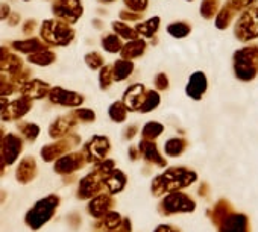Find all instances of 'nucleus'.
<instances>
[{"mask_svg": "<svg viewBox=\"0 0 258 232\" xmlns=\"http://www.w3.org/2000/svg\"><path fill=\"white\" fill-rule=\"evenodd\" d=\"M234 73L240 81H252L258 73V46L252 44L234 55Z\"/></svg>", "mask_w": 258, "mask_h": 232, "instance_id": "obj_1", "label": "nucleus"}, {"mask_svg": "<svg viewBox=\"0 0 258 232\" xmlns=\"http://www.w3.org/2000/svg\"><path fill=\"white\" fill-rule=\"evenodd\" d=\"M75 38V32L69 23L58 19L46 20L41 26V40L47 46H69Z\"/></svg>", "mask_w": 258, "mask_h": 232, "instance_id": "obj_2", "label": "nucleus"}, {"mask_svg": "<svg viewBox=\"0 0 258 232\" xmlns=\"http://www.w3.org/2000/svg\"><path fill=\"white\" fill-rule=\"evenodd\" d=\"M235 37L241 41L258 38V7L247 8L235 25Z\"/></svg>", "mask_w": 258, "mask_h": 232, "instance_id": "obj_3", "label": "nucleus"}, {"mask_svg": "<svg viewBox=\"0 0 258 232\" xmlns=\"http://www.w3.org/2000/svg\"><path fill=\"white\" fill-rule=\"evenodd\" d=\"M52 11L58 20L72 25L79 20L84 8L81 0H53Z\"/></svg>", "mask_w": 258, "mask_h": 232, "instance_id": "obj_4", "label": "nucleus"}, {"mask_svg": "<svg viewBox=\"0 0 258 232\" xmlns=\"http://www.w3.org/2000/svg\"><path fill=\"white\" fill-rule=\"evenodd\" d=\"M49 97L53 103L64 105V106H76V105H81L84 100V97L81 94L70 91V90H66V88H61V87L50 88Z\"/></svg>", "mask_w": 258, "mask_h": 232, "instance_id": "obj_5", "label": "nucleus"}, {"mask_svg": "<svg viewBox=\"0 0 258 232\" xmlns=\"http://www.w3.org/2000/svg\"><path fill=\"white\" fill-rule=\"evenodd\" d=\"M146 87L143 84H134L129 87L124 94H123V103L129 108V109H140L143 99L146 96Z\"/></svg>", "mask_w": 258, "mask_h": 232, "instance_id": "obj_6", "label": "nucleus"}, {"mask_svg": "<svg viewBox=\"0 0 258 232\" xmlns=\"http://www.w3.org/2000/svg\"><path fill=\"white\" fill-rule=\"evenodd\" d=\"M22 94L29 97V99H41L44 97L46 94H49L50 91V85L44 81H40V79H32V81H28L22 85Z\"/></svg>", "mask_w": 258, "mask_h": 232, "instance_id": "obj_7", "label": "nucleus"}, {"mask_svg": "<svg viewBox=\"0 0 258 232\" xmlns=\"http://www.w3.org/2000/svg\"><path fill=\"white\" fill-rule=\"evenodd\" d=\"M207 76L202 73V71H196L190 76V81L187 84V94L195 99V100H199L204 93L207 91Z\"/></svg>", "mask_w": 258, "mask_h": 232, "instance_id": "obj_8", "label": "nucleus"}, {"mask_svg": "<svg viewBox=\"0 0 258 232\" xmlns=\"http://www.w3.org/2000/svg\"><path fill=\"white\" fill-rule=\"evenodd\" d=\"M146 41L142 40V38H136V40H129L127 43L123 44L120 53H121V58L123 59H129V61H133L136 58H140L145 50H146Z\"/></svg>", "mask_w": 258, "mask_h": 232, "instance_id": "obj_9", "label": "nucleus"}, {"mask_svg": "<svg viewBox=\"0 0 258 232\" xmlns=\"http://www.w3.org/2000/svg\"><path fill=\"white\" fill-rule=\"evenodd\" d=\"M13 47L20 52V53H26V55H32L37 53L43 49L47 47L46 43H43V40L40 38H29V40H20V41H14Z\"/></svg>", "mask_w": 258, "mask_h": 232, "instance_id": "obj_10", "label": "nucleus"}, {"mask_svg": "<svg viewBox=\"0 0 258 232\" xmlns=\"http://www.w3.org/2000/svg\"><path fill=\"white\" fill-rule=\"evenodd\" d=\"M112 67V79L115 81V82H120V81H124V79H127L129 76L133 74V71H134V64H133V61H129V59H117L115 62H114V65H111Z\"/></svg>", "mask_w": 258, "mask_h": 232, "instance_id": "obj_11", "label": "nucleus"}, {"mask_svg": "<svg viewBox=\"0 0 258 232\" xmlns=\"http://www.w3.org/2000/svg\"><path fill=\"white\" fill-rule=\"evenodd\" d=\"M158 28H160V17L155 16V17H151V19H148V20L136 25L134 29L137 31L139 35H142L145 38H152L157 34Z\"/></svg>", "mask_w": 258, "mask_h": 232, "instance_id": "obj_12", "label": "nucleus"}, {"mask_svg": "<svg viewBox=\"0 0 258 232\" xmlns=\"http://www.w3.org/2000/svg\"><path fill=\"white\" fill-rule=\"evenodd\" d=\"M55 59H56L55 53H53L52 50H49L47 47L43 49V50H40V52H37V53H32V55L28 56V61H29L31 64H35V65H40V67H47V65H50Z\"/></svg>", "mask_w": 258, "mask_h": 232, "instance_id": "obj_13", "label": "nucleus"}, {"mask_svg": "<svg viewBox=\"0 0 258 232\" xmlns=\"http://www.w3.org/2000/svg\"><path fill=\"white\" fill-rule=\"evenodd\" d=\"M31 105H32L31 103V99L26 97V96H23V97H20V99L8 103V108L13 109L11 111L13 117H22V115H25V112H28L31 109Z\"/></svg>", "mask_w": 258, "mask_h": 232, "instance_id": "obj_14", "label": "nucleus"}, {"mask_svg": "<svg viewBox=\"0 0 258 232\" xmlns=\"http://www.w3.org/2000/svg\"><path fill=\"white\" fill-rule=\"evenodd\" d=\"M235 14H237V13H235L229 5H225V7L216 14V26H217L220 31L226 29V28L229 26V23L232 22V17H234Z\"/></svg>", "mask_w": 258, "mask_h": 232, "instance_id": "obj_15", "label": "nucleus"}, {"mask_svg": "<svg viewBox=\"0 0 258 232\" xmlns=\"http://www.w3.org/2000/svg\"><path fill=\"white\" fill-rule=\"evenodd\" d=\"M123 40L117 35V34H108L103 37L102 40V47L108 52V53H118L123 47Z\"/></svg>", "mask_w": 258, "mask_h": 232, "instance_id": "obj_16", "label": "nucleus"}, {"mask_svg": "<svg viewBox=\"0 0 258 232\" xmlns=\"http://www.w3.org/2000/svg\"><path fill=\"white\" fill-rule=\"evenodd\" d=\"M112 29H114V32H115L121 40L129 41V40H136V38H139L137 31L133 29L131 26H127V25L123 23V22H114V23H112Z\"/></svg>", "mask_w": 258, "mask_h": 232, "instance_id": "obj_17", "label": "nucleus"}, {"mask_svg": "<svg viewBox=\"0 0 258 232\" xmlns=\"http://www.w3.org/2000/svg\"><path fill=\"white\" fill-rule=\"evenodd\" d=\"M167 32L175 37V38H184L187 37L190 32H191V28L188 23H184V22H176V23H172L167 26Z\"/></svg>", "mask_w": 258, "mask_h": 232, "instance_id": "obj_18", "label": "nucleus"}, {"mask_svg": "<svg viewBox=\"0 0 258 232\" xmlns=\"http://www.w3.org/2000/svg\"><path fill=\"white\" fill-rule=\"evenodd\" d=\"M160 103V94L154 90H148L146 91V96L143 99V103L140 106V111L142 112H148V111H152L154 108H157Z\"/></svg>", "mask_w": 258, "mask_h": 232, "instance_id": "obj_19", "label": "nucleus"}, {"mask_svg": "<svg viewBox=\"0 0 258 232\" xmlns=\"http://www.w3.org/2000/svg\"><path fill=\"white\" fill-rule=\"evenodd\" d=\"M219 11V0H202L201 16L204 19H213Z\"/></svg>", "mask_w": 258, "mask_h": 232, "instance_id": "obj_20", "label": "nucleus"}, {"mask_svg": "<svg viewBox=\"0 0 258 232\" xmlns=\"http://www.w3.org/2000/svg\"><path fill=\"white\" fill-rule=\"evenodd\" d=\"M111 119L115 122H121L126 119V105L123 102H114L109 108Z\"/></svg>", "mask_w": 258, "mask_h": 232, "instance_id": "obj_21", "label": "nucleus"}, {"mask_svg": "<svg viewBox=\"0 0 258 232\" xmlns=\"http://www.w3.org/2000/svg\"><path fill=\"white\" fill-rule=\"evenodd\" d=\"M112 67L111 65H103L100 68V73H99V85L100 88L106 90L111 84H112Z\"/></svg>", "mask_w": 258, "mask_h": 232, "instance_id": "obj_22", "label": "nucleus"}, {"mask_svg": "<svg viewBox=\"0 0 258 232\" xmlns=\"http://www.w3.org/2000/svg\"><path fill=\"white\" fill-rule=\"evenodd\" d=\"M85 62L91 70H100L103 67V58L97 52H91L85 55Z\"/></svg>", "mask_w": 258, "mask_h": 232, "instance_id": "obj_23", "label": "nucleus"}, {"mask_svg": "<svg viewBox=\"0 0 258 232\" xmlns=\"http://www.w3.org/2000/svg\"><path fill=\"white\" fill-rule=\"evenodd\" d=\"M16 90V84L11 78L0 73V96H8Z\"/></svg>", "mask_w": 258, "mask_h": 232, "instance_id": "obj_24", "label": "nucleus"}, {"mask_svg": "<svg viewBox=\"0 0 258 232\" xmlns=\"http://www.w3.org/2000/svg\"><path fill=\"white\" fill-rule=\"evenodd\" d=\"M123 2L129 11H134L139 14H142L148 8V0H123Z\"/></svg>", "mask_w": 258, "mask_h": 232, "instance_id": "obj_25", "label": "nucleus"}, {"mask_svg": "<svg viewBox=\"0 0 258 232\" xmlns=\"http://www.w3.org/2000/svg\"><path fill=\"white\" fill-rule=\"evenodd\" d=\"M255 2L256 0H226V5H229L235 13H238V11L250 8Z\"/></svg>", "mask_w": 258, "mask_h": 232, "instance_id": "obj_26", "label": "nucleus"}, {"mask_svg": "<svg viewBox=\"0 0 258 232\" xmlns=\"http://www.w3.org/2000/svg\"><path fill=\"white\" fill-rule=\"evenodd\" d=\"M161 132H163V125L155 123V122L148 123V125L145 126V131H143V134H145L146 138H155V137L160 135Z\"/></svg>", "mask_w": 258, "mask_h": 232, "instance_id": "obj_27", "label": "nucleus"}, {"mask_svg": "<svg viewBox=\"0 0 258 232\" xmlns=\"http://www.w3.org/2000/svg\"><path fill=\"white\" fill-rule=\"evenodd\" d=\"M182 147H184V143L178 138L175 140H170L167 144H166V152L169 155H179L182 152Z\"/></svg>", "mask_w": 258, "mask_h": 232, "instance_id": "obj_28", "label": "nucleus"}, {"mask_svg": "<svg viewBox=\"0 0 258 232\" xmlns=\"http://www.w3.org/2000/svg\"><path fill=\"white\" fill-rule=\"evenodd\" d=\"M155 87L157 90H167L169 88V78L164 74V73H160L155 76Z\"/></svg>", "mask_w": 258, "mask_h": 232, "instance_id": "obj_29", "label": "nucleus"}, {"mask_svg": "<svg viewBox=\"0 0 258 232\" xmlns=\"http://www.w3.org/2000/svg\"><path fill=\"white\" fill-rule=\"evenodd\" d=\"M75 115L78 119H82V120H93L94 119V114L90 109H79V111L75 112Z\"/></svg>", "mask_w": 258, "mask_h": 232, "instance_id": "obj_30", "label": "nucleus"}, {"mask_svg": "<svg viewBox=\"0 0 258 232\" xmlns=\"http://www.w3.org/2000/svg\"><path fill=\"white\" fill-rule=\"evenodd\" d=\"M120 17H121L123 20H139V19H140V14H139V13H134V11L126 10V11H120Z\"/></svg>", "mask_w": 258, "mask_h": 232, "instance_id": "obj_31", "label": "nucleus"}, {"mask_svg": "<svg viewBox=\"0 0 258 232\" xmlns=\"http://www.w3.org/2000/svg\"><path fill=\"white\" fill-rule=\"evenodd\" d=\"M11 14L8 4H0V20H7Z\"/></svg>", "mask_w": 258, "mask_h": 232, "instance_id": "obj_32", "label": "nucleus"}, {"mask_svg": "<svg viewBox=\"0 0 258 232\" xmlns=\"http://www.w3.org/2000/svg\"><path fill=\"white\" fill-rule=\"evenodd\" d=\"M35 26H37V23H35L34 20L28 22V23L25 25V32H26V34H28V32H32V31L35 29Z\"/></svg>", "mask_w": 258, "mask_h": 232, "instance_id": "obj_33", "label": "nucleus"}, {"mask_svg": "<svg viewBox=\"0 0 258 232\" xmlns=\"http://www.w3.org/2000/svg\"><path fill=\"white\" fill-rule=\"evenodd\" d=\"M100 2H114V0H100Z\"/></svg>", "mask_w": 258, "mask_h": 232, "instance_id": "obj_34", "label": "nucleus"}, {"mask_svg": "<svg viewBox=\"0 0 258 232\" xmlns=\"http://www.w3.org/2000/svg\"><path fill=\"white\" fill-rule=\"evenodd\" d=\"M188 2H193V0H188Z\"/></svg>", "mask_w": 258, "mask_h": 232, "instance_id": "obj_35", "label": "nucleus"}, {"mask_svg": "<svg viewBox=\"0 0 258 232\" xmlns=\"http://www.w3.org/2000/svg\"><path fill=\"white\" fill-rule=\"evenodd\" d=\"M25 2H28V0H25Z\"/></svg>", "mask_w": 258, "mask_h": 232, "instance_id": "obj_36", "label": "nucleus"}]
</instances>
